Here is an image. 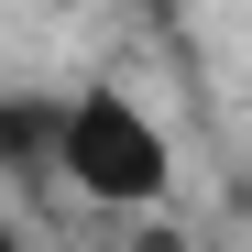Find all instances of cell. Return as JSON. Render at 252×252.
Wrapping results in <instances>:
<instances>
[{"label": "cell", "instance_id": "4", "mask_svg": "<svg viewBox=\"0 0 252 252\" xmlns=\"http://www.w3.org/2000/svg\"><path fill=\"white\" fill-rule=\"evenodd\" d=\"M0 252H33V241H22V220H11V208H0Z\"/></svg>", "mask_w": 252, "mask_h": 252}, {"label": "cell", "instance_id": "3", "mask_svg": "<svg viewBox=\"0 0 252 252\" xmlns=\"http://www.w3.org/2000/svg\"><path fill=\"white\" fill-rule=\"evenodd\" d=\"M132 252H187V230H176V220H143V230H132Z\"/></svg>", "mask_w": 252, "mask_h": 252}, {"label": "cell", "instance_id": "1", "mask_svg": "<svg viewBox=\"0 0 252 252\" xmlns=\"http://www.w3.org/2000/svg\"><path fill=\"white\" fill-rule=\"evenodd\" d=\"M55 187L110 208V220H154V208L176 197V143H164V121L132 88L88 77V88H66V110H55Z\"/></svg>", "mask_w": 252, "mask_h": 252}, {"label": "cell", "instance_id": "2", "mask_svg": "<svg viewBox=\"0 0 252 252\" xmlns=\"http://www.w3.org/2000/svg\"><path fill=\"white\" fill-rule=\"evenodd\" d=\"M55 110L66 88H0V176L55 187Z\"/></svg>", "mask_w": 252, "mask_h": 252}]
</instances>
